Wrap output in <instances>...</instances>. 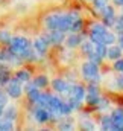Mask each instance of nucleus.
Returning <instances> with one entry per match:
<instances>
[{
  "instance_id": "f257e3e1",
  "label": "nucleus",
  "mask_w": 123,
  "mask_h": 131,
  "mask_svg": "<svg viewBox=\"0 0 123 131\" xmlns=\"http://www.w3.org/2000/svg\"><path fill=\"white\" fill-rule=\"evenodd\" d=\"M9 50H11V53H14L20 60H32L33 57L38 55L33 50L31 41L28 38H24V37H14V38H11V41H9Z\"/></svg>"
},
{
  "instance_id": "f03ea898",
  "label": "nucleus",
  "mask_w": 123,
  "mask_h": 131,
  "mask_svg": "<svg viewBox=\"0 0 123 131\" xmlns=\"http://www.w3.org/2000/svg\"><path fill=\"white\" fill-rule=\"evenodd\" d=\"M90 40L94 41V43H102L105 46H109V44L116 43V35L113 32H109L105 25L94 23L91 26V29H90Z\"/></svg>"
},
{
  "instance_id": "7ed1b4c3",
  "label": "nucleus",
  "mask_w": 123,
  "mask_h": 131,
  "mask_svg": "<svg viewBox=\"0 0 123 131\" xmlns=\"http://www.w3.org/2000/svg\"><path fill=\"white\" fill-rule=\"evenodd\" d=\"M81 72H82V76L91 84H97L99 81H100V72H99V64L97 63H93V61H85L84 64H82V69H81Z\"/></svg>"
},
{
  "instance_id": "20e7f679",
  "label": "nucleus",
  "mask_w": 123,
  "mask_h": 131,
  "mask_svg": "<svg viewBox=\"0 0 123 131\" xmlns=\"http://www.w3.org/2000/svg\"><path fill=\"white\" fill-rule=\"evenodd\" d=\"M85 93H87V90H85L82 85H79V84H71V89H70L67 98H68V101H70L71 104H75V105L79 108L81 104H82L84 99H85Z\"/></svg>"
},
{
  "instance_id": "39448f33",
  "label": "nucleus",
  "mask_w": 123,
  "mask_h": 131,
  "mask_svg": "<svg viewBox=\"0 0 123 131\" xmlns=\"http://www.w3.org/2000/svg\"><path fill=\"white\" fill-rule=\"evenodd\" d=\"M6 93H8V96H11V98H20L21 93H23L21 82H20L17 78L9 79V81L6 82Z\"/></svg>"
},
{
  "instance_id": "423d86ee",
  "label": "nucleus",
  "mask_w": 123,
  "mask_h": 131,
  "mask_svg": "<svg viewBox=\"0 0 123 131\" xmlns=\"http://www.w3.org/2000/svg\"><path fill=\"white\" fill-rule=\"evenodd\" d=\"M85 99H87V104L91 105V107H96L99 104V101H100V92H99V89H97V85L94 82H91L90 89L87 90Z\"/></svg>"
},
{
  "instance_id": "0eeeda50",
  "label": "nucleus",
  "mask_w": 123,
  "mask_h": 131,
  "mask_svg": "<svg viewBox=\"0 0 123 131\" xmlns=\"http://www.w3.org/2000/svg\"><path fill=\"white\" fill-rule=\"evenodd\" d=\"M49 46H50V43H49V40H47L46 37H38V38L33 41V44H32L33 50H35L40 57H43V55L47 52Z\"/></svg>"
},
{
  "instance_id": "6e6552de",
  "label": "nucleus",
  "mask_w": 123,
  "mask_h": 131,
  "mask_svg": "<svg viewBox=\"0 0 123 131\" xmlns=\"http://www.w3.org/2000/svg\"><path fill=\"white\" fill-rule=\"evenodd\" d=\"M102 17H103V25L105 26H114V23H116V11H114V8L113 6H106L103 11H102Z\"/></svg>"
},
{
  "instance_id": "1a4fd4ad",
  "label": "nucleus",
  "mask_w": 123,
  "mask_h": 131,
  "mask_svg": "<svg viewBox=\"0 0 123 131\" xmlns=\"http://www.w3.org/2000/svg\"><path fill=\"white\" fill-rule=\"evenodd\" d=\"M46 38L49 40L50 44H61L65 40V32L64 31H59V29H52L50 32L46 35Z\"/></svg>"
},
{
  "instance_id": "9d476101",
  "label": "nucleus",
  "mask_w": 123,
  "mask_h": 131,
  "mask_svg": "<svg viewBox=\"0 0 123 131\" xmlns=\"http://www.w3.org/2000/svg\"><path fill=\"white\" fill-rule=\"evenodd\" d=\"M33 117H35V121H36L38 124H44V122H47V121L52 119L49 110H47V108H43V107H36V108L33 110Z\"/></svg>"
},
{
  "instance_id": "9b49d317",
  "label": "nucleus",
  "mask_w": 123,
  "mask_h": 131,
  "mask_svg": "<svg viewBox=\"0 0 123 131\" xmlns=\"http://www.w3.org/2000/svg\"><path fill=\"white\" fill-rule=\"evenodd\" d=\"M52 87H53V90L56 92V93H61V95H68V92H70V89H71V84H68L67 81H64V79H55L53 82H52Z\"/></svg>"
},
{
  "instance_id": "f8f14e48",
  "label": "nucleus",
  "mask_w": 123,
  "mask_h": 131,
  "mask_svg": "<svg viewBox=\"0 0 123 131\" xmlns=\"http://www.w3.org/2000/svg\"><path fill=\"white\" fill-rule=\"evenodd\" d=\"M64 41H65V46H67V47L73 49V47L81 46V43H82V37H81L78 32H71L68 37H65Z\"/></svg>"
},
{
  "instance_id": "ddd939ff",
  "label": "nucleus",
  "mask_w": 123,
  "mask_h": 131,
  "mask_svg": "<svg viewBox=\"0 0 123 131\" xmlns=\"http://www.w3.org/2000/svg\"><path fill=\"white\" fill-rule=\"evenodd\" d=\"M111 119H113V127L114 130H123V110L122 108H117L113 114H111Z\"/></svg>"
},
{
  "instance_id": "4468645a",
  "label": "nucleus",
  "mask_w": 123,
  "mask_h": 131,
  "mask_svg": "<svg viewBox=\"0 0 123 131\" xmlns=\"http://www.w3.org/2000/svg\"><path fill=\"white\" fill-rule=\"evenodd\" d=\"M120 57H122V49H120L119 44H109V46H106V58L116 61Z\"/></svg>"
},
{
  "instance_id": "2eb2a0df",
  "label": "nucleus",
  "mask_w": 123,
  "mask_h": 131,
  "mask_svg": "<svg viewBox=\"0 0 123 131\" xmlns=\"http://www.w3.org/2000/svg\"><path fill=\"white\" fill-rule=\"evenodd\" d=\"M2 116L6 117V119H9V121H15V117H17V108L12 107V105H6Z\"/></svg>"
},
{
  "instance_id": "dca6fc26",
  "label": "nucleus",
  "mask_w": 123,
  "mask_h": 131,
  "mask_svg": "<svg viewBox=\"0 0 123 131\" xmlns=\"http://www.w3.org/2000/svg\"><path fill=\"white\" fill-rule=\"evenodd\" d=\"M15 78H17L21 84H26V82L31 81V73H29L28 70H18L17 75H15Z\"/></svg>"
},
{
  "instance_id": "f3484780",
  "label": "nucleus",
  "mask_w": 123,
  "mask_h": 131,
  "mask_svg": "<svg viewBox=\"0 0 123 131\" xmlns=\"http://www.w3.org/2000/svg\"><path fill=\"white\" fill-rule=\"evenodd\" d=\"M100 127H102L103 130H114L111 116H103V117H102V121H100Z\"/></svg>"
},
{
  "instance_id": "a211bd4d",
  "label": "nucleus",
  "mask_w": 123,
  "mask_h": 131,
  "mask_svg": "<svg viewBox=\"0 0 123 131\" xmlns=\"http://www.w3.org/2000/svg\"><path fill=\"white\" fill-rule=\"evenodd\" d=\"M47 84H49V81H47V78H46V76H36V78H35V81H33V85H35V87H38V89H44Z\"/></svg>"
},
{
  "instance_id": "6ab92c4d",
  "label": "nucleus",
  "mask_w": 123,
  "mask_h": 131,
  "mask_svg": "<svg viewBox=\"0 0 123 131\" xmlns=\"http://www.w3.org/2000/svg\"><path fill=\"white\" fill-rule=\"evenodd\" d=\"M93 3H94V8L99 11V12H102L106 6H108V3H106V0H93Z\"/></svg>"
},
{
  "instance_id": "aec40b11",
  "label": "nucleus",
  "mask_w": 123,
  "mask_h": 131,
  "mask_svg": "<svg viewBox=\"0 0 123 131\" xmlns=\"http://www.w3.org/2000/svg\"><path fill=\"white\" fill-rule=\"evenodd\" d=\"M114 29H116V32L119 34H123V15L122 17H119V18H116V23H114Z\"/></svg>"
},
{
  "instance_id": "412c9836",
  "label": "nucleus",
  "mask_w": 123,
  "mask_h": 131,
  "mask_svg": "<svg viewBox=\"0 0 123 131\" xmlns=\"http://www.w3.org/2000/svg\"><path fill=\"white\" fill-rule=\"evenodd\" d=\"M8 81H9V75H8V72H6V70H0V85L6 84Z\"/></svg>"
},
{
  "instance_id": "4be33fe9",
  "label": "nucleus",
  "mask_w": 123,
  "mask_h": 131,
  "mask_svg": "<svg viewBox=\"0 0 123 131\" xmlns=\"http://www.w3.org/2000/svg\"><path fill=\"white\" fill-rule=\"evenodd\" d=\"M9 41H11V35L8 32H0V43H3V44H9Z\"/></svg>"
},
{
  "instance_id": "5701e85b",
  "label": "nucleus",
  "mask_w": 123,
  "mask_h": 131,
  "mask_svg": "<svg viewBox=\"0 0 123 131\" xmlns=\"http://www.w3.org/2000/svg\"><path fill=\"white\" fill-rule=\"evenodd\" d=\"M114 70L123 73V60H122V58H119V60H116V61H114Z\"/></svg>"
},
{
  "instance_id": "b1692460",
  "label": "nucleus",
  "mask_w": 123,
  "mask_h": 131,
  "mask_svg": "<svg viewBox=\"0 0 123 131\" xmlns=\"http://www.w3.org/2000/svg\"><path fill=\"white\" fill-rule=\"evenodd\" d=\"M59 128H61V130H71V128H73V124L68 122V121H65V122H62L61 125H59Z\"/></svg>"
},
{
  "instance_id": "393cba45",
  "label": "nucleus",
  "mask_w": 123,
  "mask_h": 131,
  "mask_svg": "<svg viewBox=\"0 0 123 131\" xmlns=\"http://www.w3.org/2000/svg\"><path fill=\"white\" fill-rule=\"evenodd\" d=\"M84 128H87V130H94V124H93L91 121H85V122H82L81 124Z\"/></svg>"
},
{
  "instance_id": "a878e982",
  "label": "nucleus",
  "mask_w": 123,
  "mask_h": 131,
  "mask_svg": "<svg viewBox=\"0 0 123 131\" xmlns=\"http://www.w3.org/2000/svg\"><path fill=\"white\" fill-rule=\"evenodd\" d=\"M116 89L123 90V76H119V78L116 79Z\"/></svg>"
},
{
  "instance_id": "bb28decb",
  "label": "nucleus",
  "mask_w": 123,
  "mask_h": 131,
  "mask_svg": "<svg viewBox=\"0 0 123 131\" xmlns=\"http://www.w3.org/2000/svg\"><path fill=\"white\" fill-rule=\"evenodd\" d=\"M117 41H119V46H120V49L123 50V34H120V35H119V40H117Z\"/></svg>"
},
{
  "instance_id": "cd10ccee",
  "label": "nucleus",
  "mask_w": 123,
  "mask_h": 131,
  "mask_svg": "<svg viewBox=\"0 0 123 131\" xmlns=\"http://www.w3.org/2000/svg\"><path fill=\"white\" fill-rule=\"evenodd\" d=\"M114 3H117V5H120V6H122V5H123V0H114Z\"/></svg>"
},
{
  "instance_id": "c85d7f7f",
  "label": "nucleus",
  "mask_w": 123,
  "mask_h": 131,
  "mask_svg": "<svg viewBox=\"0 0 123 131\" xmlns=\"http://www.w3.org/2000/svg\"><path fill=\"white\" fill-rule=\"evenodd\" d=\"M90 2H93V0H90Z\"/></svg>"
},
{
  "instance_id": "c756f323",
  "label": "nucleus",
  "mask_w": 123,
  "mask_h": 131,
  "mask_svg": "<svg viewBox=\"0 0 123 131\" xmlns=\"http://www.w3.org/2000/svg\"><path fill=\"white\" fill-rule=\"evenodd\" d=\"M122 6H123V5H122Z\"/></svg>"
}]
</instances>
